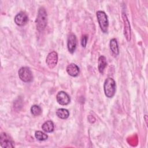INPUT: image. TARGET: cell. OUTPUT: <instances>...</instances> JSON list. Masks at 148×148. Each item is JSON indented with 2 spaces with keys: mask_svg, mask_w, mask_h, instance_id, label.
I'll return each instance as SVG.
<instances>
[{
  "mask_svg": "<svg viewBox=\"0 0 148 148\" xmlns=\"http://www.w3.org/2000/svg\"><path fill=\"white\" fill-rule=\"evenodd\" d=\"M66 72L70 76L76 77L79 73V68L75 64L72 63L67 66Z\"/></svg>",
  "mask_w": 148,
  "mask_h": 148,
  "instance_id": "8fae6325",
  "label": "cell"
},
{
  "mask_svg": "<svg viewBox=\"0 0 148 148\" xmlns=\"http://www.w3.org/2000/svg\"><path fill=\"white\" fill-rule=\"evenodd\" d=\"M28 21L27 15L24 12H20L17 14L14 17L15 23L19 26H23L25 25Z\"/></svg>",
  "mask_w": 148,
  "mask_h": 148,
  "instance_id": "30bf717a",
  "label": "cell"
},
{
  "mask_svg": "<svg viewBox=\"0 0 148 148\" xmlns=\"http://www.w3.org/2000/svg\"><path fill=\"white\" fill-rule=\"evenodd\" d=\"M87 39H88V37L87 35H83L82 38V40H81V44H82V46L83 47H85L86 45H87Z\"/></svg>",
  "mask_w": 148,
  "mask_h": 148,
  "instance_id": "ac0fdd59",
  "label": "cell"
},
{
  "mask_svg": "<svg viewBox=\"0 0 148 148\" xmlns=\"http://www.w3.org/2000/svg\"><path fill=\"white\" fill-rule=\"evenodd\" d=\"M107 62H106V60L105 56H101L99 57L98 58V70L100 73H102L103 72L104 69L106 66Z\"/></svg>",
  "mask_w": 148,
  "mask_h": 148,
  "instance_id": "4fadbf2b",
  "label": "cell"
},
{
  "mask_svg": "<svg viewBox=\"0 0 148 148\" xmlns=\"http://www.w3.org/2000/svg\"><path fill=\"white\" fill-rule=\"evenodd\" d=\"M58 62V54L57 52L53 51L49 53L46 57V62L48 67L50 69L54 68Z\"/></svg>",
  "mask_w": 148,
  "mask_h": 148,
  "instance_id": "5b68a950",
  "label": "cell"
},
{
  "mask_svg": "<svg viewBox=\"0 0 148 148\" xmlns=\"http://www.w3.org/2000/svg\"><path fill=\"white\" fill-rule=\"evenodd\" d=\"M20 79L24 82H30L33 79L31 71L28 67H21L18 72Z\"/></svg>",
  "mask_w": 148,
  "mask_h": 148,
  "instance_id": "277c9868",
  "label": "cell"
},
{
  "mask_svg": "<svg viewBox=\"0 0 148 148\" xmlns=\"http://www.w3.org/2000/svg\"><path fill=\"white\" fill-rule=\"evenodd\" d=\"M109 46H110V49L111 51L115 55H118L119 53V46H118L117 40L114 38L112 39L110 41Z\"/></svg>",
  "mask_w": 148,
  "mask_h": 148,
  "instance_id": "5bb4252c",
  "label": "cell"
},
{
  "mask_svg": "<svg viewBox=\"0 0 148 148\" xmlns=\"http://www.w3.org/2000/svg\"><path fill=\"white\" fill-rule=\"evenodd\" d=\"M56 115L58 117L61 119H66L69 117V113L67 109L61 108L57 109V110L56 111Z\"/></svg>",
  "mask_w": 148,
  "mask_h": 148,
  "instance_id": "9a60e30c",
  "label": "cell"
},
{
  "mask_svg": "<svg viewBox=\"0 0 148 148\" xmlns=\"http://www.w3.org/2000/svg\"><path fill=\"white\" fill-rule=\"evenodd\" d=\"M0 143L1 146L3 147H13V142L10 138L9 135L3 132L1 134L0 136Z\"/></svg>",
  "mask_w": 148,
  "mask_h": 148,
  "instance_id": "52a82bcc",
  "label": "cell"
},
{
  "mask_svg": "<svg viewBox=\"0 0 148 148\" xmlns=\"http://www.w3.org/2000/svg\"><path fill=\"white\" fill-rule=\"evenodd\" d=\"M103 90L105 95L108 98H112L116 92V83L113 79L107 78L103 84Z\"/></svg>",
  "mask_w": 148,
  "mask_h": 148,
  "instance_id": "7a4b0ae2",
  "label": "cell"
},
{
  "mask_svg": "<svg viewBox=\"0 0 148 148\" xmlns=\"http://www.w3.org/2000/svg\"><path fill=\"white\" fill-rule=\"evenodd\" d=\"M35 136L38 140H40V141L45 140L48 138V136L46 134H45L44 132L40 131H36L35 133Z\"/></svg>",
  "mask_w": 148,
  "mask_h": 148,
  "instance_id": "e0dca14e",
  "label": "cell"
},
{
  "mask_svg": "<svg viewBox=\"0 0 148 148\" xmlns=\"http://www.w3.org/2000/svg\"><path fill=\"white\" fill-rule=\"evenodd\" d=\"M56 99H57V102L61 105H68L70 102V100H71L70 97L69 96V95L66 92L63 91H59L57 93L56 95Z\"/></svg>",
  "mask_w": 148,
  "mask_h": 148,
  "instance_id": "8992f818",
  "label": "cell"
},
{
  "mask_svg": "<svg viewBox=\"0 0 148 148\" xmlns=\"http://www.w3.org/2000/svg\"><path fill=\"white\" fill-rule=\"evenodd\" d=\"M123 20L124 21V34L125 38L128 41L131 40V28L130 22L125 14L123 13L122 14Z\"/></svg>",
  "mask_w": 148,
  "mask_h": 148,
  "instance_id": "ba28073f",
  "label": "cell"
},
{
  "mask_svg": "<svg viewBox=\"0 0 148 148\" xmlns=\"http://www.w3.org/2000/svg\"><path fill=\"white\" fill-rule=\"evenodd\" d=\"M31 112L33 116H38L41 114L42 109L38 105H32L31 108Z\"/></svg>",
  "mask_w": 148,
  "mask_h": 148,
  "instance_id": "2e32d148",
  "label": "cell"
},
{
  "mask_svg": "<svg viewBox=\"0 0 148 148\" xmlns=\"http://www.w3.org/2000/svg\"><path fill=\"white\" fill-rule=\"evenodd\" d=\"M42 128L45 132L50 133L54 131V124L52 121L48 120V121H45L43 124V125L42 126Z\"/></svg>",
  "mask_w": 148,
  "mask_h": 148,
  "instance_id": "7c38bea8",
  "label": "cell"
},
{
  "mask_svg": "<svg viewBox=\"0 0 148 148\" xmlns=\"http://www.w3.org/2000/svg\"><path fill=\"white\" fill-rule=\"evenodd\" d=\"M76 46H77L76 37L74 34H71L69 35L68 38L67 47H68V51L72 54L76 50Z\"/></svg>",
  "mask_w": 148,
  "mask_h": 148,
  "instance_id": "9c48e42d",
  "label": "cell"
},
{
  "mask_svg": "<svg viewBox=\"0 0 148 148\" xmlns=\"http://www.w3.org/2000/svg\"><path fill=\"white\" fill-rule=\"evenodd\" d=\"M97 17L101 29L103 33H107L109 26V21L106 14L103 11H98L97 12Z\"/></svg>",
  "mask_w": 148,
  "mask_h": 148,
  "instance_id": "3957f363",
  "label": "cell"
},
{
  "mask_svg": "<svg viewBox=\"0 0 148 148\" xmlns=\"http://www.w3.org/2000/svg\"><path fill=\"white\" fill-rule=\"evenodd\" d=\"M47 22V15L46 11L43 7H41L39 9L35 20L36 29L40 32L43 31L46 27Z\"/></svg>",
  "mask_w": 148,
  "mask_h": 148,
  "instance_id": "6da1fadb",
  "label": "cell"
}]
</instances>
